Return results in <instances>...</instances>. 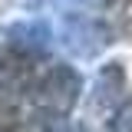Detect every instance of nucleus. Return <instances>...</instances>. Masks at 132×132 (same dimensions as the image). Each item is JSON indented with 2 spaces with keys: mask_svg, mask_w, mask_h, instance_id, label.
I'll list each match as a JSON object with an SVG mask.
<instances>
[{
  "mask_svg": "<svg viewBox=\"0 0 132 132\" xmlns=\"http://www.w3.org/2000/svg\"><path fill=\"white\" fill-rule=\"evenodd\" d=\"M79 73L73 66H50L30 89L33 109L46 119H63L76 102H79Z\"/></svg>",
  "mask_w": 132,
  "mask_h": 132,
  "instance_id": "nucleus-1",
  "label": "nucleus"
},
{
  "mask_svg": "<svg viewBox=\"0 0 132 132\" xmlns=\"http://www.w3.org/2000/svg\"><path fill=\"white\" fill-rule=\"evenodd\" d=\"M10 43L20 53H43L53 43V30L43 20H27V23H16L10 30Z\"/></svg>",
  "mask_w": 132,
  "mask_h": 132,
  "instance_id": "nucleus-2",
  "label": "nucleus"
},
{
  "mask_svg": "<svg viewBox=\"0 0 132 132\" xmlns=\"http://www.w3.org/2000/svg\"><path fill=\"white\" fill-rule=\"evenodd\" d=\"M102 132H132V99L122 102V106L109 116V122H106Z\"/></svg>",
  "mask_w": 132,
  "mask_h": 132,
  "instance_id": "nucleus-3",
  "label": "nucleus"
}]
</instances>
